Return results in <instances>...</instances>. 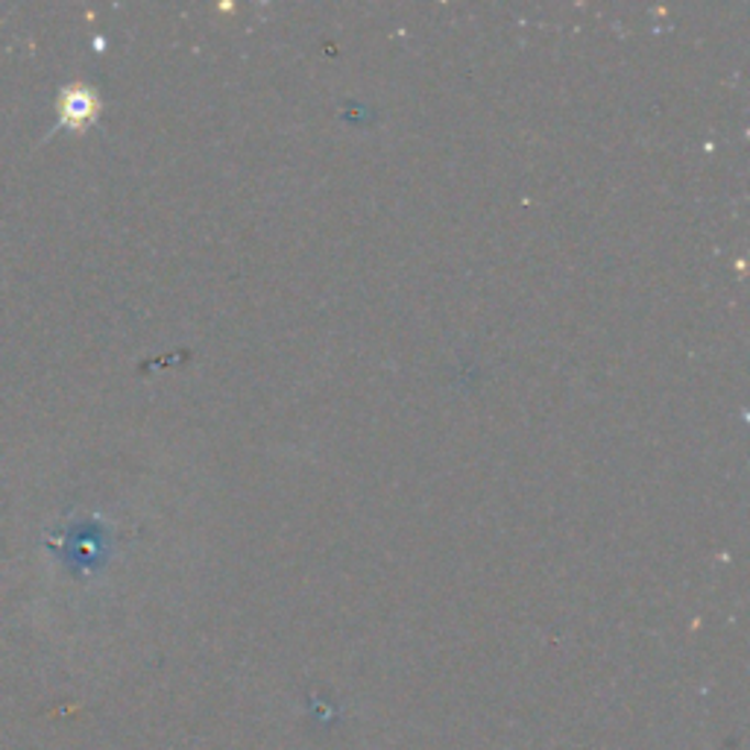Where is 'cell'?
<instances>
[{
  "instance_id": "obj_1",
  "label": "cell",
  "mask_w": 750,
  "mask_h": 750,
  "mask_svg": "<svg viewBox=\"0 0 750 750\" xmlns=\"http://www.w3.org/2000/svg\"><path fill=\"white\" fill-rule=\"evenodd\" d=\"M62 114H65V121L68 123H86L91 121V114H95V97H91V91H74V95L65 97V109H62Z\"/></svg>"
}]
</instances>
